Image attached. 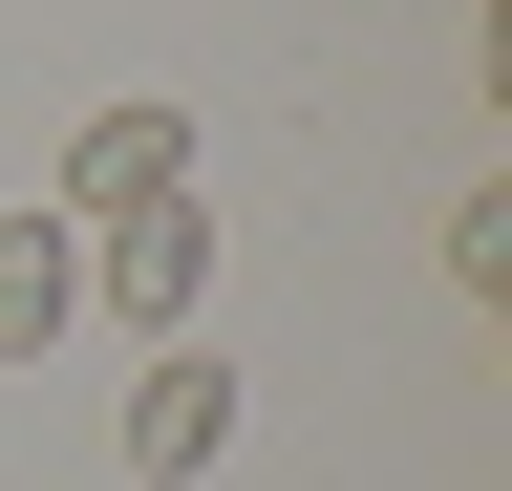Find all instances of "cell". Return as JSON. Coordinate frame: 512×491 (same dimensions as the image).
<instances>
[{"instance_id": "obj_1", "label": "cell", "mask_w": 512, "mask_h": 491, "mask_svg": "<svg viewBox=\"0 0 512 491\" xmlns=\"http://www.w3.org/2000/svg\"><path fill=\"white\" fill-rule=\"evenodd\" d=\"M64 235H86V299H107L128 342H192V299H214V214H192V193H150V214H64Z\"/></svg>"}, {"instance_id": "obj_2", "label": "cell", "mask_w": 512, "mask_h": 491, "mask_svg": "<svg viewBox=\"0 0 512 491\" xmlns=\"http://www.w3.org/2000/svg\"><path fill=\"white\" fill-rule=\"evenodd\" d=\"M107 449L150 470V491H192V470L235 449V363H214V342H150V363H128V406H107Z\"/></svg>"}, {"instance_id": "obj_3", "label": "cell", "mask_w": 512, "mask_h": 491, "mask_svg": "<svg viewBox=\"0 0 512 491\" xmlns=\"http://www.w3.org/2000/svg\"><path fill=\"white\" fill-rule=\"evenodd\" d=\"M150 193H192V107H86L43 214H150Z\"/></svg>"}, {"instance_id": "obj_4", "label": "cell", "mask_w": 512, "mask_h": 491, "mask_svg": "<svg viewBox=\"0 0 512 491\" xmlns=\"http://www.w3.org/2000/svg\"><path fill=\"white\" fill-rule=\"evenodd\" d=\"M64 321H86V235H64V214H0V363L64 342Z\"/></svg>"}]
</instances>
